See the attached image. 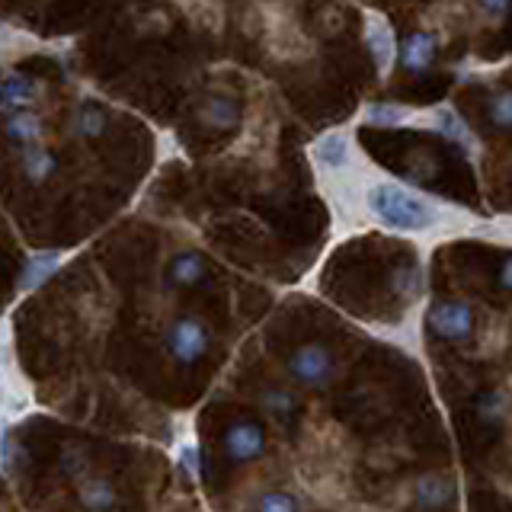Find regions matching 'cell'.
I'll use <instances>...</instances> for the list:
<instances>
[{
	"label": "cell",
	"instance_id": "obj_1",
	"mask_svg": "<svg viewBox=\"0 0 512 512\" xmlns=\"http://www.w3.org/2000/svg\"><path fill=\"white\" fill-rule=\"evenodd\" d=\"M368 212L384 228L394 231H423L429 224H436V212L429 208V202L400 189L397 183H378L368 189Z\"/></svg>",
	"mask_w": 512,
	"mask_h": 512
},
{
	"label": "cell",
	"instance_id": "obj_2",
	"mask_svg": "<svg viewBox=\"0 0 512 512\" xmlns=\"http://www.w3.org/2000/svg\"><path fill=\"white\" fill-rule=\"evenodd\" d=\"M212 349V330L199 317H180L167 330V352L183 365H196Z\"/></svg>",
	"mask_w": 512,
	"mask_h": 512
},
{
	"label": "cell",
	"instance_id": "obj_3",
	"mask_svg": "<svg viewBox=\"0 0 512 512\" xmlns=\"http://www.w3.org/2000/svg\"><path fill=\"white\" fill-rule=\"evenodd\" d=\"M288 372L304 388H327L336 365H333V352L324 343H304L292 352L288 359Z\"/></svg>",
	"mask_w": 512,
	"mask_h": 512
},
{
	"label": "cell",
	"instance_id": "obj_4",
	"mask_svg": "<svg viewBox=\"0 0 512 512\" xmlns=\"http://www.w3.org/2000/svg\"><path fill=\"white\" fill-rule=\"evenodd\" d=\"M429 330L442 340L461 343L474 333V311L464 301H439L429 308Z\"/></svg>",
	"mask_w": 512,
	"mask_h": 512
},
{
	"label": "cell",
	"instance_id": "obj_5",
	"mask_svg": "<svg viewBox=\"0 0 512 512\" xmlns=\"http://www.w3.org/2000/svg\"><path fill=\"white\" fill-rule=\"evenodd\" d=\"M221 448L234 464L256 461L263 455V448H266L263 426L253 423V420H240V423L228 426V432H224V439H221Z\"/></svg>",
	"mask_w": 512,
	"mask_h": 512
},
{
	"label": "cell",
	"instance_id": "obj_6",
	"mask_svg": "<svg viewBox=\"0 0 512 512\" xmlns=\"http://www.w3.org/2000/svg\"><path fill=\"white\" fill-rule=\"evenodd\" d=\"M394 58H400V68L410 71V74L429 71L432 58H436V36H429V32H423V29L410 32V36L397 45Z\"/></svg>",
	"mask_w": 512,
	"mask_h": 512
},
{
	"label": "cell",
	"instance_id": "obj_7",
	"mask_svg": "<svg viewBox=\"0 0 512 512\" xmlns=\"http://www.w3.org/2000/svg\"><path fill=\"white\" fill-rule=\"evenodd\" d=\"M36 84L23 74H7L0 77V112L4 116H16V112H26V106L36 100Z\"/></svg>",
	"mask_w": 512,
	"mask_h": 512
},
{
	"label": "cell",
	"instance_id": "obj_8",
	"mask_svg": "<svg viewBox=\"0 0 512 512\" xmlns=\"http://www.w3.org/2000/svg\"><path fill=\"white\" fill-rule=\"evenodd\" d=\"M413 500L420 509L432 512V509H442L455 500V484L448 477H439V474H429L423 477L420 484L413 487Z\"/></svg>",
	"mask_w": 512,
	"mask_h": 512
},
{
	"label": "cell",
	"instance_id": "obj_9",
	"mask_svg": "<svg viewBox=\"0 0 512 512\" xmlns=\"http://www.w3.org/2000/svg\"><path fill=\"white\" fill-rule=\"evenodd\" d=\"M202 276H205V260L199 253H192V250L176 253L170 260V266H167V282L173 288H192V285L202 282Z\"/></svg>",
	"mask_w": 512,
	"mask_h": 512
},
{
	"label": "cell",
	"instance_id": "obj_10",
	"mask_svg": "<svg viewBox=\"0 0 512 512\" xmlns=\"http://www.w3.org/2000/svg\"><path fill=\"white\" fill-rule=\"evenodd\" d=\"M4 135L16 148H36L42 138V122L32 116V112H16V116H7V128Z\"/></svg>",
	"mask_w": 512,
	"mask_h": 512
},
{
	"label": "cell",
	"instance_id": "obj_11",
	"mask_svg": "<svg viewBox=\"0 0 512 512\" xmlns=\"http://www.w3.org/2000/svg\"><path fill=\"white\" fill-rule=\"evenodd\" d=\"M77 496H80V506H84L87 512H112V506H116V487L103 477L84 480Z\"/></svg>",
	"mask_w": 512,
	"mask_h": 512
},
{
	"label": "cell",
	"instance_id": "obj_12",
	"mask_svg": "<svg viewBox=\"0 0 512 512\" xmlns=\"http://www.w3.org/2000/svg\"><path fill=\"white\" fill-rule=\"evenodd\" d=\"M58 266H61V253L58 250H45V253L29 256L26 266H23V276H20V288H23V292L39 288Z\"/></svg>",
	"mask_w": 512,
	"mask_h": 512
},
{
	"label": "cell",
	"instance_id": "obj_13",
	"mask_svg": "<svg viewBox=\"0 0 512 512\" xmlns=\"http://www.w3.org/2000/svg\"><path fill=\"white\" fill-rule=\"evenodd\" d=\"M202 122L208 128H215V132H228V128H234L240 122L237 103L228 100V96H208L202 106Z\"/></svg>",
	"mask_w": 512,
	"mask_h": 512
},
{
	"label": "cell",
	"instance_id": "obj_14",
	"mask_svg": "<svg viewBox=\"0 0 512 512\" xmlns=\"http://www.w3.org/2000/svg\"><path fill=\"white\" fill-rule=\"evenodd\" d=\"M368 45H372V55H375V68L384 74L391 68V61L397 55V45H394V32L388 23L372 20L368 23Z\"/></svg>",
	"mask_w": 512,
	"mask_h": 512
},
{
	"label": "cell",
	"instance_id": "obj_15",
	"mask_svg": "<svg viewBox=\"0 0 512 512\" xmlns=\"http://www.w3.org/2000/svg\"><path fill=\"white\" fill-rule=\"evenodd\" d=\"M314 154L324 167L330 170H340L349 164V138L343 132H333V135H324L317 144H314Z\"/></svg>",
	"mask_w": 512,
	"mask_h": 512
},
{
	"label": "cell",
	"instance_id": "obj_16",
	"mask_svg": "<svg viewBox=\"0 0 512 512\" xmlns=\"http://www.w3.org/2000/svg\"><path fill=\"white\" fill-rule=\"evenodd\" d=\"M58 167V160L52 151H45V148H26L23 151V173H26V180L32 183H42L48 180V176L55 173Z\"/></svg>",
	"mask_w": 512,
	"mask_h": 512
},
{
	"label": "cell",
	"instance_id": "obj_17",
	"mask_svg": "<svg viewBox=\"0 0 512 512\" xmlns=\"http://www.w3.org/2000/svg\"><path fill=\"white\" fill-rule=\"evenodd\" d=\"M103 128H106V116H103V109H96L93 103H84L74 112V132L80 138H100Z\"/></svg>",
	"mask_w": 512,
	"mask_h": 512
},
{
	"label": "cell",
	"instance_id": "obj_18",
	"mask_svg": "<svg viewBox=\"0 0 512 512\" xmlns=\"http://www.w3.org/2000/svg\"><path fill=\"white\" fill-rule=\"evenodd\" d=\"M436 128H439V135H445L448 141H455V144H464V148H471V132H468V125H464L458 119V112L455 109H439L436 112Z\"/></svg>",
	"mask_w": 512,
	"mask_h": 512
},
{
	"label": "cell",
	"instance_id": "obj_19",
	"mask_svg": "<svg viewBox=\"0 0 512 512\" xmlns=\"http://www.w3.org/2000/svg\"><path fill=\"white\" fill-rule=\"evenodd\" d=\"M256 512H301V503L295 500L292 493H285V490H269V493L260 496Z\"/></svg>",
	"mask_w": 512,
	"mask_h": 512
},
{
	"label": "cell",
	"instance_id": "obj_20",
	"mask_svg": "<svg viewBox=\"0 0 512 512\" xmlns=\"http://www.w3.org/2000/svg\"><path fill=\"white\" fill-rule=\"evenodd\" d=\"M263 410H269L272 416H292L298 410V400L282 388H269L263 391Z\"/></svg>",
	"mask_w": 512,
	"mask_h": 512
},
{
	"label": "cell",
	"instance_id": "obj_21",
	"mask_svg": "<svg viewBox=\"0 0 512 512\" xmlns=\"http://www.w3.org/2000/svg\"><path fill=\"white\" fill-rule=\"evenodd\" d=\"M477 416L484 423H503L506 420V397L500 391H490L487 397L477 400Z\"/></svg>",
	"mask_w": 512,
	"mask_h": 512
},
{
	"label": "cell",
	"instance_id": "obj_22",
	"mask_svg": "<svg viewBox=\"0 0 512 512\" xmlns=\"http://www.w3.org/2000/svg\"><path fill=\"white\" fill-rule=\"evenodd\" d=\"M365 119L372 125H384V128H394L404 122V109H397L391 103H372L365 109Z\"/></svg>",
	"mask_w": 512,
	"mask_h": 512
},
{
	"label": "cell",
	"instance_id": "obj_23",
	"mask_svg": "<svg viewBox=\"0 0 512 512\" xmlns=\"http://www.w3.org/2000/svg\"><path fill=\"white\" fill-rule=\"evenodd\" d=\"M490 122L496 128H509L512 125V93H496L490 103Z\"/></svg>",
	"mask_w": 512,
	"mask_h": 512
},
{
	"label": "cell",
	"instance_id": "obj_24",
	"mask_svg": "<svg viewBox=\"0 0 512 512\" xmlns=\"http://www.w3.org/2000/svg\"><path fill=\"white\" fill-rule=\"evenodd\" d=\"M80 471H84V455L74 452V448H68V452L61 455V474L64 477H77Z\"/></svg>",
	"mask_w": 512,
	"mask_h": 512
},
{
	"label": "cell",
	"instance_id": "obj_25",
	"mask_svg": "<svg viewBox=\"0 0 512 512\" xmlns=\"http://www.w3.org/2000/svg\"><path fill=\"white\" fill-rule=\"evenodd\" d=\"M413 279H416V276H413V269H397V272H394V285H397V292L404 295V298L413 295Z\"/></svg>",
	"mask_w": 512,
	"mask_h": 512
},
{
	"label": "cell",
	"instance_id": "obj_26",
	"mask_svg": "<svg viewBox=\"0 0 512 512\" xmlns=\"http://www.w3.org/2000/svg\"><path fill=\"white\" fill-rule=\"evenodd\" d=\"M180 461H183V468L196 477L199 474V464H196V448L192 445H186V448H180Z\"/></svg>",
	"mask_w": 512,
	"mask_h": 512
},
{
	"label": "cell",
	"instance_id": "obj_27",
	"mask_svg": "<svg viewBox=\"0 0 512 512\" xmlns=\"http://www.w3.org/2000/svg\"><path fill=\"white\" fill-rule=\"evenodd\" d=\"M509 272H512V263L503 260V266H500V288H509V285H512V282H509Z\"/></svg>",
	"mask_w": 512,
	"mask_h": 512
},
{
	"label": "cell",
	"instance_id": "obj_28",
	"mask_svg": "<svg viewBox=\"0 0 512 512\" xmlns=\"http://www.w3.org/2000/svg\"><path fill=\"white\" fill-rule=\"evenodd\" d=\"M480 10L490 13V16H503L506 13V4H480Z\"/></svg>",
	"mask_w": 512,
	"mask_h": 512
},
{
	"label": "cell",
	"instance_id": "obj_29",
	"mask_svg": "<svg viewBox=\"0 0 512 512\" xmlns=\"http://www.w3.org/2000/svg\"><path fill=\"white\" fill-rule=\"evenodd\" d=\"M10 455V442H7V432H0V461H7Z\"/></svg>",
	"mask_w": 512,
	"mask_h": 512
}]
</instances>
